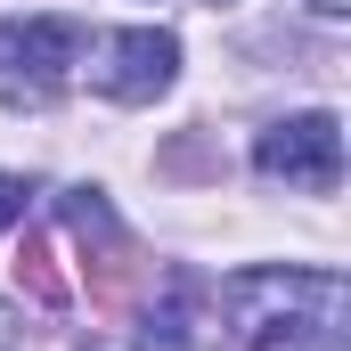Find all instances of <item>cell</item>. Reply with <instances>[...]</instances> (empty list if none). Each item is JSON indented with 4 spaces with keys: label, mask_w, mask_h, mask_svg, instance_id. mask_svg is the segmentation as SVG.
Returning <instances> with one entry per match:
<instances>
[{
    "label": "cell",
    "mask_w": 351,
    "mask_h": 351,
    "mask_svg": "<svg viewBox=\"0 0 351 351\" xmlns=\"http://www.w3.org/2000/svg\"><path fill=\"white\" fill-rule=\"evenodd\" d=\"M229 335L245 351H343V269H237L221 286Z\"/></svg>",
    "instance_id": "6da1fadb"
},
{
    "label": "cell",
    "mask_w": 351,
    "mask_h": 351,
    "mask_svg": "<svg viewBox=\"0 0 351 351\" xmlns=\"http://www.w3.org/2000/svg\"><path fill=\"white\" fill-rule=\"evenodd\" d=\"M82 49H90V33L74 16H8L0 25V98L8 106H49L74 82Z\"/></svg>",
    "instance_id": "7a4b0ae2"
},
{
    "label": "cell",
    "mask_w": 351,
    "mask_h": 351,
    "mask_svg": "<svg viewBox=\"0 0 351 351\" xmlns=\"http://www.w3.org/2000/svg\"><path fill=\"white\" fill-rule=\"evenodd\" d=\"M254 164H262L269 180H286V188H302V196H335V180H343V123H335V114L269 123L262 147H254Z\"/></svg>",
    "instance_id": "3957f363"
},
{
    "label": "cell",
    "mask_w": 351,
    "mask_h": 351,
    "mask_svg": "<svg viewBox=\"0 0 351 351\" xmlns=\"http://www.w3.org/2000/svg\"><path fill=\"white\" fill-rule=\"evenodd\" d=\"M180 74V41L164 25H131V33H114L106 49H98V66H90V82L106 90V98H123V106H147L156 90H172Z\"/></svg>",
    "instance_id": "277c9868"
},
{
    "label": "cell",
    "mask_w": 351,
    "mask_h": 351,
    "mask_svg": "<svg viewBox=\"0 0 351 351\" xmlns=\"http://www.w3.org/2000/svg\"><path fill=\"white\" fill-rule=\"evenodd\" d=\"M58 213H66V229H74L82 245H98V254H106V245H123V229H114V204H106L98 188H66V204H58Z\"/></svg>",
    "instance_id": "5b68a950"
},
{
    "label": "cell",
    "mask_w": 351,
    "mask_h": 351,
    "mask_svg": "<svg viewBox=\"0 0 351 351\" xmlns=\"http://www.w3.org/2000/svg\"><path fill=\"white\" fill-rule=\"evenodd\" d=\"M16 286L33 294V302H66V269H58V254H49V237H25V254H16Z\"/></svg>",
    "instance_id": "8992f818"
},
{
    "label": "cell",
    "mask_w": 351,
    "mask_h": 351,
    "mask_svg": "<svg viewBox=\"0 0 351 351\" xmlns=\"http://www.w3.org/2000/svg\"><path fill=\"white\" fill-rule=\"evenodd\" d=\"M139 351H188V311L180 302H147L139 311Z\"/></svg>",
    "instance_id": "52a82bcc"
},
{
    "label": "cell",
    "mask_w": 351,
    "mask_h": 351,
    "mask_svg": "<svg viewBox=\"0 0 351 351\" xmlns=\"http://www.w3.org/2000/svg\"><path fill=\"white\" fill-rule=\"evenodd\" d=\"M16 221H25V180H8V172H0V237H8Z\"/></svg>",
    "instance_id": "ba28073f"
},
{
    "label": "cell",
    "mask_w": 351,
    "mask_h": 351,
    "mask_svg": "<svg viewBox=\"0 0 351 351\" xmlns=\"http://www.w3.org/2000/svg\"><path fill=\"white\" fill-rule=\"evenodd\" d=\"M311 8H319V16H343V8H351V0H311Z\"/></svg>",
    "instance_id": "9c48e42d"
},
{
    "label": "cell",
    "mask_w": 351,
    "mask_h": 351,
    "mask_svg": "<svg viewBox=\"0 0 351 351\" xmlns=\"http://www.w3.org/2000/svg\"><path fill=\"white\" fill-rule=\"evenodd\" d=\"M8 335H16V327H8V311H0V351H8Z\"/></svg>",
    "instance_id": "30bf717a"
}]
</instances>
